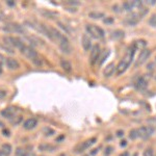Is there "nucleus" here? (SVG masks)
Wrapping results in <instances>:
<instances>
[{"mask_svg": "<svg viewBox=\"0 0 156 156\" xmlns=\"http://www.w3.org/2000/svg\"><path fill=\"white\" fill-rule=\"evenodd\" d=\"M135 51H136V48L134 46L130 47L129 50H128L126 56L124 57L121 62H119V65L117 66V73L118 75H121L123 74L125 71L127 70V68L130 66V64L132 62L133 60V57H134V54H135Z\"/></svg>", "mask_w": 156, "mask_h": 156, "instance_id": "f257e3e1", "label": "nucleus"}, {"mask_svg": "<svg viewBox=\"0 0 156 156\" xmlns=\"http://www.w3.org/2000/svg\"><path fill=\"white\" fill-rule=\"evenodd\" d=\"M85 29H87V34H90V37H94V39L100 40V39H102V37H104L105 36L104 30L102 28H100L99 26H97V25L87 24V26H85Z\"/></svg>", "mask_w": 156, "mask_h": 156, "instance_id": "f03ea898", "label": "nucleus"}, {"mask_svg": "<svg viewBox=\"0 0 156 156\" xmlns=\"http://www.w3.org/2000/svg\"><path fill=\"white\" fill-rule=\"evenodd\" d=\"M3 42H4V44L7 45V46L12 47V48H18V49H21L25 45L20 37H11V36L3 37Z\"/></svg>", "mask_w": 156, "mask_h": 156, "instance_id": "7ed1b4c3", "label": "nucleus"}, {"mask_svg": "<svg viewBox=\"0 0 156 156\" xmlns=\"http://www.w3.org/2000/svg\"><path fill=\"white\" fill-rule=\"evenodd\" d=\"M3 30L9 32V34H24L25 32V29L22 25H20L18 23H14V22L7 23L3 27Z\"/></svg>", "mask_w": 156, "mask_h": 156, "instance_id": "20e7f679", "label": "nucleus"}, {"mask_svg": "<svg viewBox=\"0 0 156 156\" xmlns=\"http://www.w3.org/2000/svg\"><path fill=\"white\" fill-rule=\"evenodd\" d=\"M20 51H21L22 54H24L27 58H29L30 60H31V62H32V60H34L36 58H37V51L32 48V47L28 46V45H24V46L20 49Z\"/></svg>", "mask_w": 156, "mask_h": 156, "instance_id": "39448f33", "label": "nucleus"}, {"mask_svg": "<svg viewBox=\"0 0 156 156\" xmlns=\"http://www.w3.org/2000/svg\"><path fill=\"white\" fill-rule=\"evenodd\" d=\"M137 130H138V137L143 138V140L149 138L153 134V132H154V128L151 126H143Z\"/></svg>", "mask_w": 156, "mask_h": 156, "instance_id": "423d86ee", "label": "nucleus"}, {"mask_svg": "<svg viewBox=\"0 0 156 156\" xmlns=\"http://www.w3.org/2000/svg\"><path fill=\"white\" fill-rule=\"evenodd\" d=\"M57 44H58L60 50H62L64 53H66V54H70V53H71L72 47H71V44H70L69 40H68V37L66 36H64V37H62V39L60 40V41L57 43Z\"/></svg>", "mask_w": 156, "mask_h": 156, "instance_id": "0eeeda50", "label": "nucleus"}, {"mask_svg": "<svg viewBox=\"0 0 156 156\" xmlns=\"http://www.w3.org/2000/svg\"><path fill=\"white\" fill-rule=\"evenodd\" d=\"M101 54V51H100V46L98 44L94 45L90 49V62L92 65H94L95 62H98L99 59V56Z\"/></svg>", "mask_w": 156, "mask_h": 156, "instance_id": "6e6552de", "label": "nucleus"}, {"mask_svg": "<svg viewBox=\"0 0 156 156\" xmlns=\"http://www.w3.org/2000/svg\"><path fill=\"white\" fill-rule=\"evenodd\" d=\"M96 142H97V138L96 137H92V138H90V140H87L85 142L81 143V145H80L79 147L77 148V149H76V153L84 152L85 150L90 149V148L92 147V146L94 145Z\"/></svg>", "mask_w": 156, "mask_h": 156, "instance_id": "1a4fd4ad", "label": "nucleus"}, {"mask_svg": "<svg viewBox=\"0 0 156 156\" xmlns=\"http://www.w3.org/2000/svg\"><path fill=\"white\" fill-rule=\"evenodd\" d=\"M150 54H151V51L149 49H143L140 51V55H138V58L135 62V67H138L140 65H143L144 62H146L148 60V58L150 57Z\"/></svg>", "mask_w": 156, "mask_h": 156, "instance_id": "9d476101", "label": "nucleus"}, {"mask_svg": "<svg viewBox=\"0 0 156 156\" xmlns=\"http://www.w3.org/2000/svg\"><path fill=\"white\" fill-rule=\"evenodd\" d=\"M142 19L140 18V16L138 15V12H132L131 15H129V16L126 17V19H125V23L127 25H129V26H133V25H135L140 20Z\"/></svg>", "mask_w": 156, "mask_h": 156, "instance_id": "9b49d317", "label": "nucleus"}, {"mask_svg": "<svg viewBox=\"0 0 156 156\" xmlns=\"http://www.w3.org/2000/svg\"><path fill=\"white\" fill-rule=\"evenodd\" d=\"M5 66L11 71H16L20 68V64L17 59L12 58V57H9V58L5 59Z\"/></svg>", "mask_w": 156, "mask_h": 156, "instance_id": "f8f14e48", "label": "nucleus"}, {"mask_svg": "<svg viewBox=\"0 0 156 156\" xmlns=\"http://www.w3.org/2000/svg\"><path fill=\"white\" fill-rule=\"evenodd\" d=\"M1 115L3 118H5V119H9L12 121L14 118H16V110H15L14 107L4 108V109L1 112Z\"/></svg>", "mask_w": 156, "mask_h": 156, "instance_id": "ddd939ff", "label": "nucleus"}, {"mask_svg": "<svg viewBox=\"0 0 156 156\" xmlns=\"http://www.w3.org/2000/svg\"><path fill=\"white\" fill-rule=\"evenodd\" d=\"M37 126V120L36 118H29L23 123V128L25 130H32Z\"/></svg>", "mask_w": 156, "mask_h": 156, "instance_id": "4468645a", "label": "nucleus"}, {"mask_svg": "<svg viewBox=\"0 0 156 156\" xmlns=\"http://www.w3.org/2000/svg\"><path fill=\"white\" fill-rule=\"evenodd\" d=\"M81 45L85 51H89V50L92 49V41H90V37L87 36V34H83V36H82Z\"/></svg>", "mask_w": 156, "mask_h": 156, "instance_id": "2eb2a0df", "label": "nucleus"}, {"mask_svg": "<svg viewBox=\"0 0 156 156\" xmlns=\"http://www.w3.org/2000/svg\"><path fill=\"white\" fill-rule=\"evenodd\" d=\"M117 70V67H115V65L114 62H110V64H108L106 68L104 69V72H103V74H104L105 77H110L112 74L115 73V71Z\"/></svg>", "mask_w": 156, "mask_h": 156, "instance_id": "dca6fc26", "label": "nucleus"}, {"mask_svg": "<svg viewBox=\"0 0 156 156\" xmlns=\"http://www.w3.org/2000/svg\"><path fill=\"white\" fill-rule=\"evenodd\" d=\"M148 87V82L144 77H140L135 82V87L138 90H145Z\"/></svg>", "mask_w": 156, "mask_h": 156, "instance_id": "f3484780", "label": "nucleus"}, {"mask_svg": "<svg viewBox=\"0 0 156 156\" xmlns=\"http://www.w3.org/2000/svg\"><path fill=\"white\" fill-rule=\"evenodd\" d=\"M60 67L62 68L65 72L67 73H71L72 72V65L69 60L67 59H60Z\"/></svg>", "mask_w": 156, "mask_h": 156, "instance_id": "a211bd4d", "label": "nucleus"}, {"mask_svg": "<svg viewBox=\"0 0 156 156\" xmlns=\"http://www.w3.org/2000/svg\"><path fill=\"white\" fill-rule=\"evenodd\" d=\"M56 148L52 145L49 144H42L39 146V150L42 151V152H54Z\"/></svg>", "mask_w": 156, "mask_h": 156, "instance_id": "6ab92c4d", "label": "nucleus"}, {"mask_svg": "<svg viewBox=\"0 0 156 156\" xmlns=\"http://www.w3.org/2000/svg\"><path fill=\"white\" fill-rule=\"evenodd\" d=\"M1 151L4 153V155H5V156H9L12 153V146L9 144H3V145H2V147H1Z\"/></svg>", "mask_w": 156, "mask_h": 156, "instance_id": "aec40b11", "label": "nucleus"}, {"mask_svg": "<svg viewBox=\"0 0 156 156\" xmlns=\"http://www.w3.org/2000/svg\"><path fill=\"white\" fill-rule=\"evenodd\" d=\"M122 37H124V31H122V30H115L112 32V39L119 40Z\"/></svg>", "mask_w": 156, "mask_h": 156, "instance_id": "412c9836", "label": "nucleus"}, {"mask_svg": "<svg viewBox=\"0 0 156 156\" xmlns=\"http://www.w3.org/2000/svg\"><path fill=\"white\" fill-rule=\"evenodd\" d=\"M108 55H109V51H108V50H106L105 52H103L102 54H100L99 59H98V60H99V65H102L103 62H105V59L108 57Z\"/></svg>", "mask_w": 156, "mask_h": 156, "instance_id": "4be33fe9", "label": "nucleus"}, {"mask_svg": "<svg viewBox=\"0 0 156 156\" xmlns=\"http://www.w3.org/2000/svg\"><path fill=\"white\" fill-rule=\"evenodd\" d=\"M44 134H45V136H51V135L55 134V131L53 129H51L50 127H45L44 128Z\"/></svg>", "mask_w": 156, "mask_h": 156, "instance_id": "5701e85b", "label": "nucleus"}, {"mask_svg": "<svg viewBox=\"0 0 156 156\" xmlns=\"http://www.w3.org/2000/svg\"><path fill=\"white\" fill-rule=\"evenodd\" d=\"M16 155L17 156H28L29 153L27 152L26 150L22 149V148H18L17 151H16Z\"/></svg>", "mask_w": 156, "mask_h": 156, "instance_id": "b1692460", "label": "nucleus"}, {"mask_svg": "<svg viewBox=\"0 0 156 156\" xmlns=\"http://www.w3.org/2000/svg\"><path fill=\"white\" fill-rule=\"evenodd\" d=\"M89 16L93 19H99V18H102L103 14L102 12H92L89 14Z\"/></svg>", "mask_w": 156, "mask_h": 156, "instance_id": "393cba45", "label": "nucleus"}, {"mask_svg": "<svg viewBox=\"0 0 156 156\" xmlns=\"http://www.w3.org/2000/svg\"><path fill=\"white\" fill-rule=\"evenodd\" d=\"M146 45H147V44H146V42L143 41V40H140V41H136V42H135L134 44H133V46H134L136 49H138V48H144Z\"/></svg>", "mask_w": 156, "mask_h": 156, "instance_id": "a878e982", "label": "nucleus"}, {"mask_svg": "<svg viewBox=\"0 0 156 156\" xmlns=\"http://www.w3.org/2000/svg\"><path fill=\"white\" fill-rule=\"evenodd\" d=\"M138 137V130L137 129H132L131 131L129 132V138L130 140H135V138Z\"/></svg>", "mask_w": 156, "mask_h": 156, "instance_id": "bb28decb", "label": "nucleus"}, {"mask_svg": "<svg viewBox=\"0 0 156 156\" xmlns=\"http://www.w3.org/2000/svg\"><path fill=\"white\" fill-rule=\"evenodd\" d=\"M148 23H149L150 26L156 27V14L152 15V16L150 17V19H149V21H148Z\"/></svg>", "mask_w": 156, "mask_h": 156, "instance_id": "cd10ccee", "label": "nucleus"}, {"mask_svg": "<svg viewBox=\"0 0 156 156\" xmlns=\"http://www.w3.org/2000/svg\"><path fill=\"white\" fill-rule=\"evenodd\" d=\"M22 120H23V118H22L21 115H19V117L14 118V119H12L11 122H12V125H15V126H16V125H18V124H20V123L22 122Z\"/></svg>", "mask_w": 156, "mask_h": 156, "instance_id": "c85d7f7f", "label": "nucleus"}, {"mask_svg": "<svg viewBox=\"0 0 156 156\" xmlns=\"http://www.w3.org/2000/svg\"><path fill=\"white\" fill-rule=\"evenodd\" d=\"M114 150H115L114 147H112V146H107L104 150V156H109L112 152H114Z\"/></svg>", "mask_w": 156, "mask_h": 156, "instance_id": "c756f323", "label": "nucleus"}, {"mask_svg": "<svg viewBox=\"0 0 156 156\" xmlns=\"http://www.w3.org/2000/svg\"><path fill=\"white\" fill-rule=\"evenodd\" d=\"M42 14L44 15L45 17H48V18H50V19H52L53 17L55 16L56 14H54V12H45V11H43L42 12Z\"/></svg>", "mask_w": 156, "mask_h": 156, "instance_id": "7c9ffc66", "label": "nucleus"}, {"mask_svg": "<svg viewBox=\"0 0 156 156\" xmlns=\"http://www.w3.org/2000/svg\"><path fill=\"white\" fill-rule=\"evenodd\" d=\"M153 154H154V152H153V150L151 149V148L146 149L144 152V156H153Z\"/></svg>", "mask_w": 156, "mask_h": 156, "instance_id": "2f4dec72", "label": "nucleus"}, {"mask_svg": "<svg viewBox=\"0 0 156 156\" xmlns=\"http://www.w3.org/2000/svg\"><path fill=\"white\" fill-rule=\"evenodd\" d=\"M57 24H58V25H59V26H60V28H62V29H64V30H65V31H66V32H67V34H69V32H70V29H69V28H68V26H67V25L62 24V22H58V23H57Z\"/></svg>", "mask_w": 156, "mask_h": 156, "instance_id": "473e14b6", "label": "nucleus"}, {"mask_svg": "<svg viewBox=\"0 0 156 156\" xmlns=\"http://www.w3.org/2000/svg\"><path fill=\"white\" fill-rule=\"evenodd\" d=\"M6 95H7V92L5 90H0V100L4 99V98L6 97Z\"/></svg>", "mask_w": 156, "mask_h": 156, "instance_id": "72a5a7b5", "label": "nucleus"}, {"mask_svg": "<svg viewBox=\"0 0 156 156\" xmlns=\"http://www.w3.org/2000/svg\"><path fill=\"white\" fill-rule=\"evenodd\" d=\"M2 133H3L4 136H7V137L11 136V132H9V129H3V130H2Z\"/></svg>", "mask_w": 156, "mask_h": 156, "instance_id": "f704fd0d", "label": "nucleus"}, {"mask_svg": "<svg viewBox=\"0 0 156 156\" xmlns=\"http://www.w3.org/2000/svg\"><path fill=\"white\" fill-rule=\"evenodd\" d=\"M6 4H7V5H9V6H15V5H16V2L12 1V0H7Z\"/></svg>", "mask_w": 156, "mask_h": 156, "instance_id": "c9c22d12", "label": "nucleus"}, {"mask_svg": "<svg viewBox=\"0 0 156 156\" xmlns=\"http://www.w3.org/2000/svg\"><path fill=\"white\" fill-rule=\"evenodd\" d=\"M3 64H5V58H4L1 54H0V66L2 67V65H3Z\"/></svg>", "mask_w": 156, "mask_h": 156, "instance_id": "e433bc0d", "label": "nucleus"}, {"mask_svg": "<svg viewBox=\"0 0 156 156\" xmlns=\"http://www.w3.org/2000/svg\"><path fill=\"white\" fill-rule=\"evenodd\" d=\"M67 4H70V5H78L79 2L77 1H67Z\"/></svg>", "mask_w": 156, "mask_h": 156, "instance_id": "4c0bfd02", "label": "nucleus"}, {"mask_svg": "<svg viewBox=\"0 0 156 156\" xmlns=\"http://www.w3.org/2000/svg\"><path fill=\"white\" fill-rule=\"evenodd\" d=\"M4 18H5V15H4V12L0 11V21H2V20H4Z\"/></svg>", "mask_w": 156, "mask_h": 156, "instance_id": "58836bf2", "label": "nucleus"}, {"mask_svg": "<svg viewBox=\"0 0 156 156\" xmlns=\"http://www.w3.org/2000/svg\"><path fill=\"white\" fill-rule=\"evenodd\" d=\"M117 135H118L119 137L123 136V135H124V131H122V130H119V131L117 132Z\"/></svg>", "mask_w": 156, "mask_h": 156, "instance_id": "ea45409f", "label": "nucleus"}, {"mask_svg": "<svg viewBox=\"0 0 156 156\" xmlns=\"http://www.w3.org/2000/svg\"><path fill=\"white\" fill-rule=\"evenodd\" d=\"M120 146H121V147H126V146H127V142H126V140H122V142H121V144H120Z\"/></svg>", "mask_w": 156, "mask_h": 156, "instance_id": "a19ab883", "label": "nucleus"}, {"mask_svg": "<svg viewBox=\"0 0 156 156\" xmlns=\"http://www.w3.org/2000/svg\"><path fill=\"white\" fill-rule=\"evenodd\" d=\"M120 156H129V153L128 152H124V153H122Z\"/></svg>", "mask_w": 156, "mask_h": 156, "instance_id": "79ce46f5", "label": "nucleus"}, {"mask_svg": "<svg viewBox=\"0 0 156 156\" xmlns=\"http://www.w3.org/2000/svg\"><path fill=\"white\" fill-rule=\"evenodd\" d=\"M0 156H5V155H4V153H3V152H2V151H1V150H0Z\"/></svg>", "mask_w": 156, "mask_h": 156, "instance_id": "37998d69", "label": "nucleus"}, {"mask_svg": "<svg viewBox=\"0 0 156 156\" xmlns=\"http://www.w3.org/2000/svg\"><path fill=\"white\" fill-rule=\"evenodd\" d=\"M1 74H2V67L0 66V75H1Z\"/></svg>", "mask_w": 156, "mask_h": 156, "instance_id": "c03bdc74", "label": "nucleus"}, {"mask_svg": "<svg viewBox=\"0 0 156 156\" xmlns=\"http://www.w3.org/2000/svg\"><path fill=\"white\" fill-rule=\"evenodd\" d=\"M59 156H66V154H64V153H62V154H60Z\"/></svg>", "mask_w": 156, "mask_h": 156, "instance_id": "a18cd8bd", "label": "nucleus"}, {"mask_svg": "<svg viewBox=\"0 0 156 156\" xmlns=\"http://www.w3.org/2000/svg\"><path fill=\"white\" fill-rule=\"evenodd\" d=\"M34 156H37V155H34Z\"/></svg>", "mask_w": 156, "mask_h": 156, "instance_id": "49530a36", "label": "nucleus"}]
</instances>
